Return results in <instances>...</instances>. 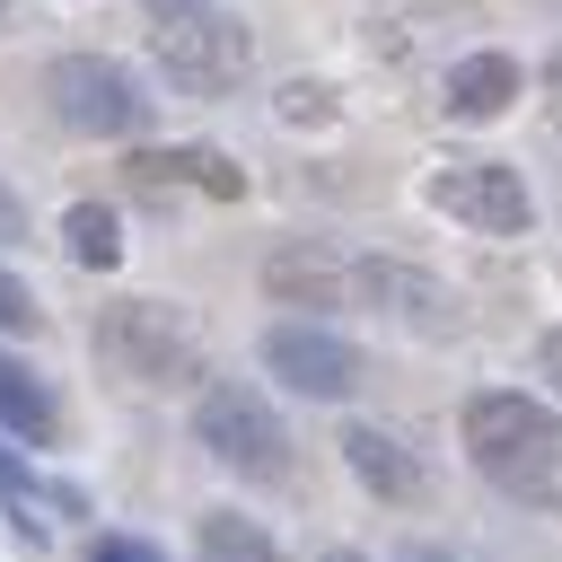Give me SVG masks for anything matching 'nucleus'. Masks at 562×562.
Returning <instances> with one entry per match:
<instances>
[{
  "label": "nucleus",
  "instance_id": "1",
  "mask_svg": "<svg viewBox=\"0 0 562 562\" xmlns=\"http://www.w3.org/2000/svg\"><path fill=\"white\" fill-rule=\"evenodd\" d=\"M465 457L492 492L527 501V509H562V422L536 404V395H474L465 404Z\"/></svg>",
  "mask_w": 562,
  "mask_h": 562
},
{
  "label": "nucleus",
  "instance_id": "2",
  "mask_svg": "<svg viewBox=\"0 0 562 562\" xmlns=\"http://www.w3.org/2000/svg\"><path fill=\"white\" fill-rule=\"evenodd\" d=\"M97 360H114V369L140 378V386H193V378H202L193 325H184L176 307H158V299L105 307V316H97Z\"/></svg>",
  "mask_w": 562,
  "mask_h": 562
},
{
  "label": "nucleus",
  "instance_id": "3",
  "mask_svg": "<svg viewBox=\"0 0 562 562\" xmlns=\"http://www.w3.org/2000/svg\"><path fill=\"white\" fill-rule=\"evenodd\" d=\"M44 97H53V114H61L70 132H97V140H123V132L149 123V97H140L132 70L105 61V53H61V61L44 70Z\"/></svg>",
  "mask_w": 562,
  "mask_h": 562
},
{
  "label": "nucleus",
  "instance_id": "4",
  "mask_svg": "<svg viewBox=\"0 0 562 562\" xmlns=\"http://www.w3.org/2000/svg\"><path fill=\"white\" fill-rule=\"evenodd\" d=\"M149 44H158V70L176 79V88H193V97H220V88H237V70H246V26L228 18V9H184V18H158L149 26Z\"/></svg>",
  "mask_w": 562,
  "mask_h": 562
},
{
  "label": "nucleus",
  "instance_id": "5",
  "mask_svg": "<svg viewBox=\"0 0 562 562\" xmlns=\"http://www.w3.org/2000/svg\"><path fill=\"white\" fill-rule=\"evenodd\" d=\"M193 430H202V448H211L220 465H237V474H290V430H281L272 404H263L255 386H237V378L202 386Z\"/></svg>",
  "mask_w": 562,
  "mask_h": 562
},
{
  "label": "nucleus",
  "instance_id": "6",
  "mask_svg": "<svg viewBox=\"0 0 562 562\" xmlns=\"http://www.w3.org/2000/svg\"><path fill=\"white\" fill-rule=\"evenodd\" d=\"M430 202H439L448 220L483 228V237H518V228L536 220V202H527L518 167H501V158H448V167L430 176Z\"/></svg>",
  "mask_w": 562,
  "mask_h": 562
},
{
  "label": "nucleus",
  "instance_id": "7",
  "mask_svg": "<svg viewBox=\"0 0 562 562\" xmlns=\"http://www.w3.org/2000/svg\"><path fill=\"white\" fill-rule=\"evenodd\" d=\"M263 369H272L281 386L316 395V404H342V395L369 378L360 342H342V334H325V325H272V334H263Z\"/></svg>",
  "mask_w": 562,
  "mask_h": 562
},
{
  "label": "nucleus",
  "instance_id": "8",
  "mask_svg": "<svg viewBox=\"0 0 562 562\" xmlns=\"http://www.w3.org/2000/svg\"><path fill=\"white\" fill-rule=\"evenodd\" d=\"M351 290H360L369 307H386L395 325H413V334H448V325H457V299H448L430 272H413V263H360Z\"/></svg>",
  "mask_w": 562,
  "mask_h": 562
},
{
  "label": "nucleus",
  "instance_id": "9",
  "mask_svg": "<svg viewBox=\"0 0 562 562\" xmlns=\"http://www.w3.org/2000/svg\"><path fill=\"white\" fill-rule=\"evenodd\" d=\"M342 457H351V474H360L378 501H422V492H430L422 457H413L395 430H378V422H351V430H342Z\"/></svg>",
  "mask_w": 562,
  "mask_h": 562
},
{
  "label": "nucleus",
  "instance_id": "10",
  "mask_svg": "<svg viewBox=\"0 0 562 562\" xmlns=\"http://www.w3.org/2000/svg\"><path fill=\"white\" fill-rule=\"evenodd\" d=\"M439 97H448V114H457V123H492V114L518 97V61H509V53H465V61L448 70V88H439Z\"/></svg>",
  "mask_w": 562,
  "mask_h": 562
},
{
  "label": "nucleus",
  "instance_id": "11",
  "mask_svg": "<svg viewBox=\"0 0 562 562\" xmlns=\"http://www.w3.org/2000/svg\"><path fill=\"white\" fill-rule=\"evenodd\" d=\"M132 184H140V193H158V184H202V193L237 202V193H246V167H228L220 149H149V158H132Z\"/></svg>",
  "mask_w": 562,
  "mask_h": 562
},
{
  "label": "nucleus",
  "instance_id": "12",
  "mask_svg": "<svg viewBox=\"0 0 562 562\" xmlns=\"http://www.w3.org/2000/svg\"><path fill=\"white\" fill-rule=\"evenodd\" d=\"M263 290H272V299H307V307H334V299H342V263L316 255V246H281V255L263 263Z\"/></svg>",
  "mask_w": 562,
  "mask_h": 562
},
{
  "label": "nucleus",
  "instance_id": "13",
  "mask_svg": "<svg viewBox=\"0 0 562 562\" xmlns=\"http://www.w3.org/2000/svg\"><path fill=\"white\" fill-rule=\"evenodd\" d=\"M0 422L18 430V439H53V395H44V378H26V360H9L0 351Z\"/></svg>",
  "mask_w": 562,
  "mask_h": 562
},
{
  "label": "nucleus",
  "instance_id": "14",
  "mask_svg": "<svg viewBox=\"0 0 562 562\" xmlns=\"http://www.w3.org/2000/svg\"><path fill=\"white\" fill-rule=\"evenodd\" d=\"M61 237H70V263H88V272H114V263H123L114 211H97V202H79V211L61 220Z\"/></svg>",
  "mask_w": 562,
  "mask_h": 562
},
{
  "label": "nucleus",
  "instance_id": "15",
  "mask_svg": "<svg viewBox=\"0 0 562 562\" xmlns=\"http://www.w3.org/2000/svg\"><path fill=\"white\" fill-rule=\"evenodd\" d=\"M193 536H202V562H272L263 527H246V518H228V509H211Z\"/></svg>",
  "mask_w": 562,
  "mask_h": 562
},
{
  "label": "nucleus",
  "instance_id": "16",
  "mask_svg": "<svg viewBox=\"0 0 562 562\" xmlns=\"http://www.w3.org/2000/svg\"><path fill=\"white\" fill-rule=\"evenodd\" d=\"M272 105H281V123H334V97H325L316 79H290Z\"/></svg>",
  "mask_w": 562,
  "mask_h": 562
},
{
  "label": "nucleus",
  "instance_id": "17",
  "mask_svg": "<svg viewBox=\"0 0 562 562\" xmlns=\"http://www.w3.org/2000/svg\"><path fill=\"white\" fill-rule=\"evenodd\" d=\"M0 325H9V334H26V325H35V290H26L18 272H0Z\"/></svg>",
  "mask_w": 562,
  "mask_h": 562
},
{
  "label": "nucleus",
  "instance_id": "18",
  "mask_svg": "<svg viewBox=\"0 0 562 562\" xmlns=\"http://www.w3.org/2000/svg\"><path fill=\"white\" fill-rule=\"evenodd\" d=\"M0 492L18 501V527H26V501H35V474H26V465H18L9 448H0Z\"/></svg>",
  "mask_w": 562,
  "mask_h": 562
},
{
  "label": "nucleus",
  "instance_id": "19",
  "mask_svg": "<svg viewBox=\"0 0 562 562\" xmlns=\"http://www.w3.org/2000/svg\"><path fill=\"white\" fill-rule=\"evenodd\" d=\"M97 562H158L140 536H97Z\"/></svg>",
  "mask_w": 562,
  "mask_h": 562
},
{
  "label": "nucleus",
  "instance_id": "20",
  "mask_svg": "<svg viewBox=\"0 0 562 562\" xmlns=\"http://www.w3.org/2000/svg\"><path fill=\"white\" fill-rule=\"evenodd\" d=\"M9 237H26V202L0 184V246H9Z\"/></svg>",
  "mask_w": 562,
  "mask_h": 562
},
{
  "label": "nucleus",
  "instance_id": "21",
  "mask_svg": "<svg viewBox=\"0 0 562 562\" xmlns=\"http://www.w3.org/2000/svg\"><path fill=\"white\" fill-rule=\"evenodd\" d=\"M536 369H544V378H553V395H562V325L544 334V351H536Z\"/></svg>",
  "mask_w": 562,
  "mask_h": 562
},
{
  "label": "nucleus",
  "instance_id": "22",
  "mask_svg": "<svg viewBox=\"0 0 562 562\" xmlns=\"http://www.w3.org/2000/svg\"><path fill=\"white\" fill-rule=\"evenodd\" d=\"M149 18H184V9H211V0H140Z\"/></svg>",
  "mask_w": 562,
  "mask_h": 562
},
{
  "label": "nucleus",
  "instance_id": "23",
  "mask_svg": "<svg viewBox=\"0 0 562 562\" xmlns=\"http://www.w3.org/2000/svg\"><path fill=\"white\" fill-rule=\"evenodd\" d=\"M544 88H553V114H562V53L544 61Z\"/></svg>",
  "mask_w": 562,
  "mask_h": 562
},
{
  "label": "nucleus",
  "instance_id": "24",
  "mask_svg": "<svg viewBox=\"0 0 562 562\" xmlns=\"http://www.w3.org/2000/svg\"><path fill=\"white\" fill-rule=\"evenodd\" d=\"M325 562H360V553H325Z\"/></svg>",
  "mask_w": 562,
  "mask_h": 562
},
{
  "label": "nucleus",
  "instance_id": "25",
  "mask_svg": "<svg viewBox=\"0 0 562 562\" xmlns=\"http://www.w3.org/2000/svg\"><path fill=\"white\" fill-rule=\"evenodd\" d=\"M0 18H9V0H0Z\"/></svg>",
  "mask_w": 562,
  "mask_h": 562
}]
</instances>
